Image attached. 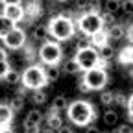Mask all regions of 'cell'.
Returning a JSON list of instances; mask_svg holds the SVG:
<instances>
[{
	"mask_svg": "<svg viewBox=\"0 0 133 133\" xmlns=\"http://www.w3.org/2000/svg\"><path fill=\"white\" fill-rule=\"evenodd\" d=\"M66 116H69V120L74 126L85 128V126L92 124L98 118V111L87 100H74V102H70L66 105Z\"/></svg>",
	"mask_w": 133,
	"mask_h": 133,
	"instance_id": "1",
	"label": "cell"
},
{
	"mask_svg": "<svg viewBox=\"0 0 133 133\" xmlns=\"http://www.w3.org/2000/svg\"><path fill=\"white\" fill-rule=\"evenodd\" d=\"M48 28V37L56 41V43H65V41H70L74 37L76 30V22L74 19H66L63 15H56L48 21L46 24Z\"/></svg>",
	"mask_w": 133,
	"mask_h": 133,
	"instance_id": "2",
	"label": "cell"
},
{
	"mask_svg": "<svg viewBox=\"0 0 133 133\" xmlns=\"http://www.w3.org/2000/svg\"><path fill=\"white\" fill-rule=\"evenodd\" d=\"M21 81H22V87L26 91H37V89H43V87L48 85V81L44 78V72H43V65L26 66L22 76H21Z\"/></svg>",
	"mask_w": 133,
	"mask_h": 133,
	"instance_id": "3",
	"label": "cell"
},
{
	"mask_svg": "<svg viewBox=\"0 0 133 133\" xmlns=\"http://www.w3.org/2000/svg\"><path fill=\"white\" fill-rule=\"evenodd\" d=\"M76 22V30L79 33H83L85 37H92L94 33L102 31L104 30V22L100 19V15H94V13H79V17L74 21Z\"/></svg>",
	"mask_w": 133,
	"mask_h": 133,
	"instance_id": "4",
	"label": "cell"
},
{
	"mask_svg": "<svg viewBox=\"0 0 133 133\" xmlns=\"http://www.w3.org/2000/svg\"><path fill=\"white\" fill-rule=\"evenodd\" d=\"M83 85L87 87V91H102L107 83H109V74L107 69H100V66H94L91 70L83 72Z\"/></svg>",
	"mask_w": 133,
	"mask_h": 133,
	"instance_id": "5",
	"label": "cell"
},
{
	"mask_svg": "<svg viewBox=\"0 0 133 133\" xmlns=\"http://www.w3.org/2000/svg\"><path fill=\"white\" fill-rule=\"evenodd\" d=\"M39 59L43 65H59L63 59V48L59 43L48 39L39 46Z\"/></svg>",
	"mask_w": 133,
	"mask_h": 133,
	"instance_id": "6",
	"label": "cell"
},
{
	"mask_svg": "<svg viewBox=\"0 0 133 133\" xmlns=\"http://www.w3.org/2000/svg\"><path fill=\"white\" fill-rule=\"evenodd\" d=\"M72 59L78 63V66H79V70H81V72H85V70H91V69H94V66H98V65H100L98 50H96V48H92V46L78 48Z\"/></svg>",
	"mask_w": 133,
	"mask_h": 133,
	"instance_id": "7",
	"label": "cell"
},
{
	"mask_svg": "<svg viewBox=\"0 0 133 133\" xmlns=\"http://www.w3.org/2000/svg\"><path fill=\"white\" fill-rule=\"evenodd\" d=\"M26 41H28V35H26V31L19 26H15L8 35L2 39L4 43V48L6 50H21L26 46Z\"/></svg>",
	"mask_w": 133,
	"mask_h": 133,
	"instance_id": "8",
	"label": "cell"
},
{
	"mask_svg": "<svg viewBox=\"0 0 133 133\" xmlns=\"http://www.w3.org/2000/svg\"><path fill=\"white\" fill-rule=\"evenodd\" d=\"M2 15L17 26V22H21L24 19V8H22V4H19V6H4Z\"/></svg>",
	"mask_w": 133,
	"mask_h": 133,
	"instance_id": "9",
	"label": "cell"
},
{
	"mask_svg": "<svg viewBox=\"0 0 133 133\" xmlns=\"http://www.w3.org/2000/svg\"><path fill=\"white\" fill-rule=\"evenodd\" d=\"M43 72H44V78L46 81H57L61 78V69L59 65H43Z\"/></svg>",
	"mask_w": 133,
	"mask_h": 133,
	"instance_id": "10",
	"label": "cell"
},
{
	"mask_svg": "<svg viewBox=\"0 0 133 133\" xmlns=\"http://www.w3.org/2000/svg\"><path fill=\"white\" fill-rule=\"evenodd\" d=\"M31 39L37 41V43L48 41L50 37H48V28H46V24H35V26H33V30H31Z\"/></svg>",
	"mask_w": 133,
	"mask_h": 133,
	"instance_id": "11",
	"label": "cell"
},
{
	"mask_svg": "<svg viewBox=\"0 0 133 133\" xmlns=\"http://www.w3.org/2000/svg\"><path fill=\"white\" fill-rule=\"evenodd\" d=\"M105 33H107V39H109V43H111V41H120V39H124L126 30H124V26H122L120 22H116V24H113Z\"/></svg>",
	"mask_w": 133,
	"mask_h": 133,
	"instance_id": "12",
	"label": "cell"
},
{
	"mask_svg": "<svg viewBox=\"0 0 133 133\" xmlns=\"http://www.w3.org/2000/svg\"><path fill=\"white\" fill-rule=\"evenodd\" d=\"M61 126H63V118H61V115L50 109V113L46 115V128L54 129V131H57Z\"/></svg>",
	"mask_w": 133,
	"mask_h": 133,
	"instance_id": "13",
	"label": "cell"
},
{
	"mask_svg": "<svg viewBox=\"0 0 133 133\" xmlns=\"http://www.w3.org/2000/svg\"><path fill=\"white\" fill-rule=\"evenodd\" d=\"M89 44L92 46V48H102L104 44H109V39H107V33H105V30H102V31H98V33H94L92 37H89Z\"/></svg>",
	"mask_w": 133,
	"mask_h": 133,
	"instance_id": "14",
	"label": "cell"
},
{
	"mask_svg": "<svg viewBox=\"0 0 133 133\" xmlns=\"http://www.w3.org/2000/svg\"><path fill=\"white\" fill-rule=\"evenodd\" d=\"M13 115H15V113L9 109L8 104H0V128H6V126L11 124Z\"/></svg>",
	"mask_w": 133,
	"mask_h": 133,
	"instance_id": "15",
	"label": "cell"
},
{
	"mask_svg": "<svg viewBox=\"0 0 133 133\" xmlns=\"http://www.w3.org/2000/svg\"><path fill=\"white\" fill-rule=\"evenodd\" d=\"M118 63L131 66V63H133V48H131V44L120 48V52H118Z\"/></svg>",
	"mask_w": 133,
	"mask_h": 133,
	"instance_id": "16",
	"label": "cell"
},
{
	"mask_svg": "<svg viewBox=\"0 0 133 133\" xmlns=\"http://www.w3.org/2000/svg\"><path fill=\"white\" fill-rule=\"evenodd\" d=\"M115 56V48L111 44H104L102 48H98V57L100 61H104V63H109Z\"/></svg>",
	"mask_w": 133,
	"mask_h": 133,
	"instance_id": "17",
	"label": "cell"
},
{
	"mask_svg": "<svg viewBox=\"0 0 133 133\" xmlns=\"http://www.w3.org/2000/svg\"><path fill=\"white\" fill-rule=\"evenodd\" d=\"M13 28H15V24H13L9 19H6L2 13H0V41H2V39L8 35V33L13 30Z\"/></svg>",
	"mask_w": 133,
	"mask_h": 133,
	"instance_id": "18",
	"label": "cell"
},
{
	"mask_svg": "<svg viewBox=\"0 0 133 133\" xmlns=\"http://www.w3.org/2000/svg\"><path fill=\"white\" fill-rule=\"evenodd\" d=\"M66 105H69V98H66L65 94H59V96H56V98L52 100V111H56V113L65 111Z\"/></svg>",
	"mask_w": 133,
	"mask_h": 133,
	"instance_id": "19",
	"label": "cell"
},
{
	"mask_svg": "<svg viewBox=\"0 0 133 133\" xmlns=\"http://www.w3.org/2000/svg\"><path fill=\"white\" fill-rule=\"evenodd\" d=\"M59 69H61V74L65 72V74H70V76L81 72V70H79V66H78V63H76L74 59H66V61L63 63V66H59Z\"/></svg>",
	"mask_w": 133,
	"mask_h": 133,
	"instance_id": "20",
	"label": "cell"
},
{
	"mask_svg": "<svg viewBox=\"0 0 133 133\" xmlns=\"http://www.w3.org/2000/svg\"><path fill=\"white\" fill-rule=\"evenodd\" d=\"M43 113L35 107V109H31V111H28V115H26V120L24 122H28V124H37V126H41V122H43Z\"/></svg>",
	"mask_w": 133,
	"mask_h": 133,
	"instance_id": "21",
	"label": "cell"
},
{
	"mask_svg": "<svg viewBox=\"0 0 133 133\" xmlns=\"http://www.w3.org/2000/svg\"><path fill=\"white\" fill-rule=\"evenodd\" d=\"M102 11L104 13H111V15H116L120 11V2L118 0H105L102 4Z\"/></svg>",
	"mask_w": 133,
	"mask_h": 133,
	"instance_id": "22",
	"label": "cell"
},
{
	"mask_svg": "<svg viewBox=\"0 0 133 133\" xmlns=\"http://www.w3.org/2000/svg\"><path fill=\"white\" fill-rule=\"evenodd\" d=\"M24 96H21V94H15L11 100H9V109L13 111V113H19V111H22V107H24Z\"/></svg>",
	"mask_w": 133,
	"mask_h": 133,
	"instance_id": "23",
	"label": "cell"
},
{
	"mask_svg": "<svg viewBox=\"0 0 133 133\" xmlns=\"http://www.w3.org/2000/svg\"><path fill=\"white\" fill-rule=\"evenodd\" d=\"M104 124L105 126H109V128H113V126H116L118 124V113L116 111H113V109H107L105 113H104Z\"/></svg>",
	"mask_w": 133,
	"mask_h": 133,
	"instance_id": "24",
	"label": "cell"
},
{
	"mask_svg": "<svg viewBox=\"0 0 133 133\" xmlns=\"http://www.w3.org/2000/svg\"><path fill=\"white\" fill-rule=\"evenodd\" d=\"M4 81L8 83V85H17V83L21 81V72L15 70V69H9L8 74L4 76Z\"/></svg>",
	"mask_w": 133,
	"mask_h": 133,
	"instance_id": "25",
	"label": "cell"
},
{
	"mask_svg": "<svg viewBox=\"0 0 133 133\" xmlns=\"http://www.w3.org/2000/svg\"><path fill=\"white\" fill-rule=\"evenodd\" d=\"M87 13H94V15H100L102 13V0H89L87 2ZM83 11V13H85Z\"/></svg>",
	"mask_w": 133,
	"mask_h": 133,
	"instance_id": "26",
	"label": "cell"
},
{
	"mask_svg": "<svg viewBox=\"0 0 133 133\" xmlns=\"http://www.w3.org/2000/svg\"><path fill=\"white\" fill-rule=\"evenodd\" d=\"M31 100H33V104H37V105H41V104H44V102H46V92H44L43 89H37V91H31Z\"/></svg>",
	"mask_w": 133,
	"mask_h": 133,
	"instance_id": "27",
	"label": "cell"
},
{
	"mask_svg": "<svg viewBox=\"0 0 133 133\" xmlns=\"http://www.w3.org/2000/svg\"><path fill=\"white\" fill-rule=\"evenodd\" d=\"M100 102H102L104 105H113V102H115V92H113V91H102V94H100Z\"/></svg>",
	"mask_w": 133,
	"mask_h": 133,
	"instance_id": "28",
	"label": "cell"
},
{
	"mask_svg": "<svg viewBox=\"0 0 133 133\" xmlns=\"http://www.w3.org/2000/svg\"><path fill=\"white\" fill-rule=\"evenodd\" d=\"M100 19H102V22H104V26H113V24H116V15H111V13H100Z\"/></svg>",
	"mask_w": 133,
	"mask_h": 133,
	"instance_id": "29",
	"label": "cell"
},
{
	"mask_svg": "<svg viewBox=\"0 0 133 133\" xmlns=\"http://www.w3.org/2000/svg\"><path fill=\"white\" fill-rule=\"evenodd\" d=\"M131 96H126L124 92H115V102L113 104H118V105H122V107H126V104H128V100H129Z\"/></svg>",
	"mask_w": 133,
	"mask_h": 133,
	"instance_id": "30",
	"label": "cell"
},
{
	"mask_svg": "<svg viewBox=\"0 0 133 133\" xmlns=\"http://www.w3.org/2000/svg\"><path fill=\"white\" fill-rule=\"evenodd\" d=\"M24 133H41V126H37V124H28V122H24Z\"/></svg>",
	"mask_w": 133,
	"mask_h": 133,
	"instance_id": "31",
	"label": "cell"
},
{
	"mask_svg": "<svg viewBox=\"0 0 133 133\" xmlns=\"http://www.w3.org/2000/svg\"><path fill=\"white\" fill-rule=\"evenodd\" d=\"M87 2H89V0H74V9L79 11V13H83L87 9Z\"/></svg>",
	"mask_w": 133,
	"mask_h": 133,
	"instance_id": "32",
	"label": "cell"
},
{
	"mask_svg": "<svg viewBox=\"0 0 133 133\" xmlns=\"http://www.w3.org/2000/svg\"><path fill=\"white\" fill-rule=\"evenodd\" d=\"M11 69L9 61H0V79H4V76L8 74V70Z\"/></svg>",
	"mask_w": 133,
	"mask_h": 133,
	"instance_id": "33",
	"label": "cell"
},
{
	"mask_svg": "<svg viewBox=\"0 0 133 133\" xmlns=\"http://www.w3.org/2000/svg\"><path fill=\"white\" fill-rule=\"evenodd\" d=\"M116 131H118V133H131V124H129V122H128V124L124 122L122 126L116 128Z\"/></svg>",
	"mask_w": 133,
	"mask_h": 133,
	"instance_id": "34",
	"label": "cell"
},
{
	"mask_svg": "<svg viewBox=\"0 0 133 133\" xmlns=\"http://www.w3.org/2000/svg\"><path fill=\"white\" fill-rule=\"evenodd\" d=\"M4 6H19V4H22V0H0Z\"/></svg>",
	"mask_w": 133,
	"mask_h": 133,
	"instance_id": "35",
	"label": "cell"
},
{
	"mask_svg": "<svg viewBox=\"0 0 133 133\" xmlns=\"http://www.w3.org/2000/svg\"><path fill=\"white\" fill-rule=\"evenodd\" d=\"M85 133H102L94 124H89V126H85Z\"/></svg>",
	"mask_w": 133,
	"mask_h": 133,
	"instance_id": "36",
	"label": "cell"
},
{
	"mask_svg": "<svg viewBox=\"0 0 133 133\" xmlns=\"http://www.w3.org/2000/svg\"><path fill=\"white\" fill-rule=\"evenodd\" d=\"M0 61H8V50L4 46H0Z\"/></svg>",
	"mask_w": 133,
	"mask_h": 133,
	"instance_id": "37",
	"label": "cell"
},
{
	"mask_svg": "<svg viewBox=\"0 0 133 133\" xmlns=\"http://www.w3.org/2000/svg\"><path fill=\"white\" fill-rule=\"evenodd\" d=\"M56 133H72V129H70V126H65V124H63Z\"/></svg>",
	"mask_w": 133,
	"mask_h": 133,
	"instance_id": "38",
	"label": "cell"
},
{
	"mask_svg": "<svg viewBox=\"0 0 133 133\" xmlns=\"http://www.w3.org/2000/svg\"><path fill=\"white\" fill-rule=\"evenodd\" d=\"M78 89H79L81 92H89V91H87V87H85V85H83V81H81V79L78 81Z\"/></svg>",
	"mask_w": 133,
	"mask_h": 133,
	"instance_id": "39",
	"label": "cell"
},
{
	"mask_svg": "<svg viewBox=\"0 0 133 133\" xmlns=\"http://www.w3.org/2000/svg\"><path fill=\"white\" fill-rule=\"evenodd\" d=\"M0 133H13V129L9 126H6V128H0Z\"/></svg>",
	"mask_w": 133,
	"mask_h": 133,
	"instance_id": "40",
	"label": "cell"
},
{
	"mask_svg": "<svg viewBox=\"0 0 133 133\" xmlns=\"http://www.w3.org/2000/svg\"><path fill=\"white\" fill-rule=\"evenodd\" d=\"M41 133H56V131L50 129V128H41Z\"/></svg>",
	"mask_w": 133,
	"mask_h": 133,
	"instance_id": "41",
	"label": "cell"
},
{
	"mask_svg": "<svg viewBox=\"0 0 133 133\" xmlns=\"http://www.w3.org/2000/svg\"><path fill=\"white\" fill-rule=\"evenodd\" d=\"M59 2H63V0H59Z\"/></svg>",
	"mask_w": 133,
	"mask_h": 133,
	"instance_id": "42",
	"label": "cell"
}]
</instances>
